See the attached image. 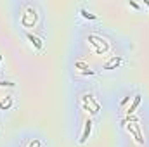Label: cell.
Listing matches in <instances>:
<instances>
[{
  "mask_svg": "<svg viewBox=\"0 0 149 147\" xmlns=\"http://www.w3.org/2000/svg\"><path fill=\"white\" fill-rule=\"evenodd\" d=\"M127 130L135 137V140H137V144H144V139H142V133H141V125H137V123H134V125H128L127 126Z\"/></svg>",
  "mask_w": 149,
  "mask_h": 147,
  "instance_id": "1",
  "label": "cell"
},
{
  "mask_svg": "<svg viewBox=\"0 0 149 147\" xmlns=\"http://www.w3.org/2000/svg\"><path fill=\"white\" fill-rule=\"evenodd\" d=\"M81 101H83V104H87V102H90L92 106H94V114H97L99 109H101V106H99V102L90 95V94H85V95H81Z\"/></svg>",
  "mask_w": 149,
  "mask_h": 147,
  "instance_id": "3",
  "label": "cell"
},
{
  "mask_svg": "<svg viewBox=\"0 0 149 147\" xmlns=\"http://www.w3.org/2000/svg\"><path fill=\"white\" fill-rule=\"evenodd\" d=\"M128 101H130V95H128V97H125V99H123V101H121V106H125V104H127V102H128Z\"/></svg>",
  "mask_w": 149,
  "mask_h": 147,
  "instance_id": "13",
  "label": "cell"
},
{
  "mask_svg": "<svg viewBox=\"0 0 149 147\" xmlns=\"http://www.w3.org/2000/svg\"><path fill=\"white\" fill-rule=\"evenodd\" d=\"M121 62H123V59H121V57H111V59L104 64V69H116Z\"/></svg>",
  "mask_w": 149,
  "mask_h": 147,
  "instance_id": "4",
  "label": "cell"
},
{
  "mask_svg": "<svg viewBox=\"0 0 149 147\" xmlns=\"http://www.w3.org/2000/svg\"><path fill=\"white\" fill-rule=\"evenodd\" d=\"M139 104H141V95L137 94V95L134 97V102H132V104H130V107L127 109V114H128V116H132V114L135 112V109L139 107Z\"/></svg>",
  "mask_w": 149,
  "mask_h": 147,
  "instance_id": "5",
  "label": "cell"
},
{
  "mask_svg": "<svg viewBox=\"0 0 149 147\" xmlns=\"http://www.w3.org/2000/svg\"><path fill=\"white\" fill-rule=\"evenodd\" d=\"M26 38H28V40H30V42H31V43L37 47L38 50L42 49V40H40V38H37L35 35H31V33H26Z\"/></svg>",
  "mask_w": 149,
  "mask_h": 147,
  "instance_id": "7",
  "label": "cell"
},
{
  "mask_svg": "<svg viewBox=\"0 0 149 147\" xmlns=\"http://www.w3.org/2000/svg\"><path fill=\"white\" fill-rule=\"evenodd\" d=\"M10 106H12V97H10V95H7L3 101H0V109L2 111H7Z\"/></svg>",
  "mask_w": 149,
  "mask_h": 147,
  "instance_id": "6",
  "label": "cell"
},
{
  "mask_svg": "<svg viewBox=\"0 0 149 147\" xmlns=\"http://www.w3.org/2000/svg\"><path fill=\"white\" fill-rule=\"evenodd\" d=\"M146 5H148V7H149V2H148V0H146Z\"/></svg>",
  "mask_w": 149,
  "mask_h": 147,
  "instance_id": "14",
  "label": "cell"
},
{
  "mask_svg": "<svg viewBox=\"0 0 149 147\" xmlns=\"http://www.w3.org/2000/svg\"><path fill=\"white\" fill-rule=\"evenodd\" d=\"M0 61H2V55H0Z\"/></svg>",
  "mask_w": 149,
  "mask_h": 147,
  "instance_id": "15",
  "label": "cell"
},
{
  "mask_svg": "<svg viewBox=\"0 0 149 147\" xmlns=\"http://www.w3.org/2000/svg\"><path fill=\"white\" fill-rule=\"evenodd\" d=\"M90 132H92V119H87L85 121V128H83V133L80 137V144H85L90 137Z\"/></svg>",
  "mask_w": 149,
  "mask_h": 147,
  "instance_id": "2",
  "label": "cell"
},
{
  "mask_svg": "<svg viewBox=\"0 0 149 147\" xmlns=\"http://www.w3.org/2000/svg\"><path fill=\"white\" fill-rule=\"evenodd\" d=\"M74 68H80V69H88V66H87L85 62H81V61H78V62L74 64Z\"/></svg>",
  "mask_w": 149,
  "mask_h": 147,
  "instance_id": "10",
  "label": "cell"
},
{
  "mask_svg": "<svg viewBox=\"0 0 149 147\" xmlns=\"http://www.w3.org/2000/svg\"><path fill=\"white\" fill-rule=\"evenodd\" d=\"M40 146H42V142H40V140H33L28 147H40Z\"/></svg>",
  "mask_w": 149,
  "mask_h": 147,
  "instance_id": "11",
  "label": "cell"
},
{
  "mask_svg": "<svg viewBox=\"0 0 149 147\" xmlns=\"http://www.w3.org/2000/svg\"><path fill=\"white\" fill-rule=\"evenodd\" d=\"M128 3H130V5H132L134 9H141V5H139L137 2H134V0H128Z\"/></svg>",
  "mask_w": 149,
  "mask_h": 147,
  "instance_id": "12",
  "label": "cell"
},
{
  "mask_svg": "<svg viewBox=\"0 0 149 147\" xmlns=\"http://www.w3.org/2000/svg\"><path fill=\"white\" fill-rule=\"evenodd\" d=\"M80 14H81L85 19H90V21H95V19H97V16H95V14H90L87 9H80Z\"/></svg>",
  "mask_w": 149,
  "mask_h": 147,
  "instance_id": "8",
  "label": "cell"
},
{
  "mask_svg": "<svg viewBox=\"0 0 149 147\" xmlns=\"http://www.w3.org/2000/svg\"><path fill=\"white\" fill-rule=\"evenodd\" d=\"M0 87H9V88H14V87H16V83H12V81H0Z\"/></svg>",
  "mask_w": 149,
  "mask_h": 147,
  "instance_id": "9",
  "label": "cell"
}]
</instances>
